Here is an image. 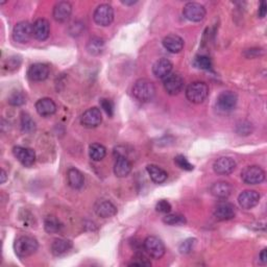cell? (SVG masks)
Masks as SVG:
<instances>
[{
  "label": "cell",
  "instance_id": "6da1fadb",
  "mask_svg": "<svg viewBox=\"0 0 267 267\" xmlns=\"http://www.w3.org/2000/svg\"><path fill=\"white\" fill-rule=\"evenodd\" d=\"M132 92L134 97L140 102H148L151 101L155 95V88L146 78H140L134 84Z\"/></svg>",
  "mask_w": 267,
  "mask_h": 267
},
{
  "label": "cell",
  "instance_id": "7a4b0ae2",
  "mask_svg": "<svg viewBox=\"0 0 267 267\" xmlns=\"http://www.w3.org/2000/svg\"><path fill=\"white\" fill-rule=\"evenodd\" d=\"M38 241L30 236H21L14 243L15 253L19 258H27L34 255L38 250Z\"/></svg>",
  "mask_w": 267,
  "mask_h": 267
},
{
  "label": "cell",
  "instance_id": "3957f363",
  "mask_svg": "<svg viewBox=\"0 0 267 267\" xmlns=\"http://www.w3.org/2000/svg\"><path fill=\"white\" fill-rule=\"evenodd\" d=\"M209 95V87L203 82H194L186 89V97L192 103L199 104L207 99Z\"/></svg>",
  "mask_w": 267,
  "mask_h": 267
},
{
  "label": "cell",
  "instance_id": "277c9868",
  "mask_svg": "<svg viewBox=\"0 0 267 267\" xmlns=\"http://www.w3.org/2000/svg\"><path fill=\"white\" fill-rule=\"evenodd\" d=\"M144 250L146 254L151 257L152 259L159 260L165 254V245L161 239L155 236L147 237L143 242Z\"/></svg>",
  "mask_w": 267,
  "mask_h": 267
},
{
  "label": "cell",
  "instance_id": "5b68a950",
  "mask_svg": "<svg viewBox=\"0 0 267 267\" xmlns=\"http://www.w3.org/2000/svg\"><path fill=\"white\" fill-rule=\"evenodd\" d=\"M93 18L96 24L100 26H109L114 20V10L110 5H100L94 11Z\"/></svg>",
  "mask_w": 267,
  "mask_h": 267
},
{
  "label": "cell",
  "instance_id": "8992f818",
  "mask_svg": "<svg viewBox=\"0 0 267 267\" xmlns=\"http://www.w3.org/2000/svg\"><path fill=\"white\" fill-rule=\"evenodd\" d=\"M183 14L187 20L191 22H200L206 17V9L197 3H188L183 9Z\"/></svg>",
  "mask_w": 267,
  "mask_h": 267
},
{
  "label": "cell",
  "instance_id": "52a82bcc",
  "mask_svg": "<svg viewBox=\"0 0 267 267\" xmlns=\"http://www.w3.org/2000/svg\"><path fill=\"white\" fill-rule=\"evenodd\" d=\"M31 37H34L33 24H30L28 21H21L15 25L13 29V39L16 42L25 44L29 42Z\"/></svg>",
  "mask_w": 267,
  "mask_h": 267
},
{
  "label": "cell",
  "instance_id": "ba28073f",
  "mask_svg": "<svg viewBox=\"0 0 267 267\" xmlns=\"http://www.w3.org/2000/svg\"><path fill=\"white\" fill-rule=\"evenodd\" d=\"M237 101L238 97L236 93L233 91H224L217 97L216 106L223 112H231L236 106Z\"/></svg>",
  "mask_w": 267,
  "mask_h": 267
},
{
  "label": "cell",
  "instance_id": "9c48e42d",
  "mask_svg": "<svg viewBox=\"0 0 267 267\" xmlns=\"http://www.w3.org/2000/svg\"><path fill=\"white\" fill-rule=\"evenodd\" d=\"M241 178L247 185H258L265 180V172L259 166H248L242 171Z\"/></svg>",
  "mask_w": 267,
  "mask_h": 267
},
{
  "label": "cell",
  "instance_id": "30bf717a",
  "mask_svg": "<svg viewBox=\"0 0 267 267\" xmlns=\"http://www.w3.org/2000/svg\"><path fill=\"white\" fill-rule=\"evenodd\" d=\"M13 153L15 155V158L17 159L24 167H31L36 162V152L31 148L15 146L13 148Z\"/></svg>",
  "mask_w": 267,
  "mask_h": 267
},
{
  "label": "cell",
  "instance_id": "8fae6325",
  "mask_svg": "<svg viewBox=\"0 0 267 267\" xmlns=\"http://www.w3.org/2000/svg\"><path fill=\"white\" fill-rule=\"evenodd\" d=\"M102 121L101 112L98 108H90L81 117V122L87 129H94L100 125Z\"/></svg>",
  "mask_w": 267,
  "mask_h": 267
},
{
  "label": "cell",
  "instance_id": "7c38bea8",
  "mask_svg": "<svg viewBox=\"0 0 267 267\" xmlns=\"http://www.w3.org/2000/svg\"><path fill=\"white\" fill-rule=\"evenodd\" d=\"M164 89L169 95H177L184 88V80L179 74H169L164 78Z\"/></svg>",
  "mask_w": 267,
  "mask_h": 267
},
{
  "label": "cell",
  "instance_id": "4fadbf2b",
  "mask_svg": "<svg viewBox=\"0 0 267 267\" xmlns=\"http://www.w3.org/2000/svg\"><path fill=\"white\" fill-rule=\"evenodd\" d=\"M213 169L219 176H229L236 169V162L230 156H222L214 162Z\"/></svg>",
  "mask_w": 267,
  "mask_h": 267
},
{
  "label": "cell",
  "instance_id": "5bb4252c",
  "mask_svg": "<svg viewBox=\"0 0 267 267\" xmlns=\"http://www.w3.org/2000/svg\"><path fill=\"white\" fill-rule=\"evenodd\" d=\"M236 211H235V207L232 203L228 201H223L219 202L218 205L215 207L214 210V216L218 221L226 222V221H231L235 217Z\"/></svg>",
  "mask_w": 267,
  "mask_h": 267
},
{
  "label": "cell",
  "instance_id": "9a60e30c",
  "mask_svg": "<svg viewBox=\"0 0 267 267\" xmlns=\"http://www.w3.org/2000/svg\"><path fill=\"white\" fill-rule=\"evenodd\" d=\"M49 75V67L42 63L31 65L27 71V76L33 82H43Z\"/></svg>",
  "mask_w": 267,
  "mask_h": 267
},
{
  "label": "cell",
  "instance_id": "2e32d148",
  "mask_svg": "<svg viewBox=\"0 0 267 267\" xmlns=\"http://www.w3.org/2000/svg\"><path fill=\"white\" fill-rule=\"evenodd\" d=\"M72 14V7L69 3L67 2H60L58 3L52 12V16L57 22L64 23L67 22L70 18V16Z\"/></svg>",
  "mask_w": 267,
  "mask_h": 267
},
{
  "label": "cell",
  "instance_id": "e0dca14e",
  "mask_svg": "<svg viewBox=\"0 0 267 267\" xmlns=\"http://www.w3.org/2000/svg\"><path fill=\"white\" fill-rule=\"evenodd\" d=\"M259 200L260 194L255 190H245L238 197L239 206L245 210H249L256 207L259 203Z\"/></svg>",
  "mask_w": 267,
  "mask_h": 267
},
{
  "label": "cell",
  "instance_id": "ac0fdd59",
  "mask_svg": "<svg viewBox=\"0 0 267 267\" xmlns=\"http://www.w3.org/2000/svg\"><path fill=\"white\" fill-rule=\"evenodd\" d=\"M132 163L128 159V156L119 154L116 158V162L114 165V174L117 178H125L128 177L132 171Z\"/></svg>",
  "mask_w": 267,
  "mask_h": 267
},
{
  "label": "cell",
  "instance_id": "d6986e66",
  "mask_svg": "<svg viewBox=\"0 0 267 267\" xmlns=\"http://www.w3.org/2000/svg\"><path fill=\"white\" fill-rule=\"evenodd\" d=\"M50 34V25L46 19L40 18L33 24V35L39 41H45L48 39Z\"/></svg>",
  "mask_w": 267,
  "mask_h": 267
},
{
  "label": "cell",
  "instance_id": "ffe728a7",
  "mask_svg": "<svg viewBox=\"0 0 267 267\" xmlns=\"http://www.w3.org/2000/svg\"><path fill=\"white\" fill-rule=\"evenodd\" d=\"M96 215L101 218H111L117 214V208L109 200H99L94 206Z\"/></svg>",
  "mask_w": 267,
  "mask_h": 267
},
{
  "label": "cell",
  "instance_id": "44dd1931",
  "mask_svg": "<svg viewBox=\"0 0 267 267\" xmlns=\"http://www.w3.org/2000/svg\"><path fill=\"white\" fill-rule=\"evenodd\" d=\"M37 113L42 117H49L57 112V104L50 98H41L36 102Z\"/></svg>",
  "mask_w": 267,
  "mask_h": 267
},
{
  "label": "cell",
  "instance_id": "7402d4cb",
  "mask_svg": "<svg viewBox=\"0 0 267 267\" xmlns=\"http://www.w3.org/2000/svg\"><path fill=\"white\" fill-rule=\"evenodd\" d=\"M163 46L171 54H179L184 48V40L178 35H168L163 39Z\"/></svg>",
  "mask_w": 267,
  "mask_h": 267
},
{
  "label": "cell",
  "instance_id": "603a6c76",
  "mask_svg": "<svg viewBox=\"0 0 267 267\" xmlns=\"http://www.w3.org/2000/svg\"><path fill=\"white\" fill-rule=\"evenodd\" d=\"M172 63L167 59H160L152 66V73L155 77L164 78L168 76L172 71Z\"/></svg>",
  "mask_w": 267,
  "mask_h": 267
},
{
  "label": "cell",
  "instance_id": "cb8c5ba5",
  "mask_svg": "<svg viewBox=\"0 0 267 267\" xmlns=\"http://www.w3.org/2000/svg\"><path fill=\"white\" fill-rule=\"evenodd\" d=\"M68 185L73 189H81L85 184V177L82 172L76 168H70L67 171Z\"/></svg>",
  "mask_w": 267,
  "mask_h": 267
},
{
  "label": "cell",
  "instance_id": "d4e9b609",
  "mask_svg": "<svg viewBox=\"0 0 267 267\" xmlns=\"http://www.w3.org/2000/svg\"><path fill=\"white\" fill-rule=\"evenodd\" d=\"M210 191L217 198H227L231 195L232 186L227 182H217L211 186Z\"/></svg>",
  "mask_w": 267,
  "mask_h": 267
},
{
  "label": "cell",
  "instance_id": "484cf974",
  "mask_svg": "<svg viewBox=\"0 0 267 267\" xmlns=\"http://www.w3.org/2000/svg\"><path fill=\"white\" fill-rule=\"evenodd\" d=\"M146 170H147V174H148L150 180L154 184H163L168 178L167 172L156 165L150 164L146 167Z\"/></svg>",
  "mask_w": 267,
  "mask_h": 267
},
{
  "label": "cell",
  "instance_id": "4316f807",
  "mask_svg": "<svg viewBox=\"0 0 267 267\" xmlns=\"http://www.w3.org/2000/svg\"><path fill=\"white\" fill-rule=\"evenodd\" d=\"M72 247V242L67 239H56L51 244V253L52 255L59 257L68 253Z\"/></svg>",
  "mask_w": 267,
  "mask_h": 267
},
{
  "label": "cell",
  "instance_id": "83f0119b",
  "mask_svg": "<svg viewBox=\"0 0 267 267\" xmlns=\"http://www.w3.org/2000/svg\"><path fill=\"white\" fill-rule=\"evenodd\" d=\"M105 154H106V149L102 144L93 143L90 145L89 155L93 161H95V162L101 161L105 156Z\"/></svg>",
  "mask_w": 267,
  "mask_h": 267
},
{
  "label": "cell",
  "instance_id": "f1b7e54d",
  "mask_svg": "<svg viewBox=\"0 0 267 267\" xmlns=\"http://www.w3.org/2000/svg\"><path fill=\"white\" fill-rule=\"evenodd\" d=\"M104 48V42L102 39L94 37L92 38L87 45V50L92 56H98L103 51Z\"/></svg>",
  "mask_w": 267,
  "mask_h": 267
},
{
  "label": "cell",
  "instance_id": "f546056e",
  "mask_svg": "<svg viewBox=\"0 0 267 267\" xmlns=\"http://www.w3.org/2000/svg\"><path fill=\"white\" fill-rule=\"evenodd\" d=\"M63 228L62 223L55 216H48L44 222V229L47 233L55 234L59 233Z\"/></svg>",
  "mask_w": 267,
  "mask_h": 267
},
{
  "label": "cell",
  "instance_id": "4dcf8cb0",
  "mask_svg": "<svg viewBox=\"0 0 267 267\" xmlns=\"http://www.w3.org/2000/svg\"><path fill=\"white\" fill-rule=\"evenodd\" d=\"M21 130L26 134L36 131V122L26 113H23L21 116Z\"/></svg>",
  "mask_w": 267,
  "mask_h": 267
},
{
  "label": "cell",
  "instance_id": "1f68e13d",
  "mask_svg": "<svg viewBox=\"0 0 267 267\" xmlns=\"http://www.w3.org/2000/svg\"><path fill=\"white\" fill-rule=\"evenodd\" d=\"M163 222L168 226H183L186 224V218L181 214H167Z\"/></svg>",
  "mask_w": 267,
  "mask_h": 267
},
{
  "label": "cell",
  "instance_id": "d6a6232c",
  "mask_svg": "<svg viewBox=\"0 0 267 267\" xmlns=\"http://www.w3.org/2000/svg\"><path fill=\"white\" fill-rule=\"evenodd\" d=\"M26 102V96L21 91H15L9 96V103L14 106H19Z\"/></svg>",
  "mask_w": 267,
  "mask_h": 267
},
{
  "label": "cell",
  "instance_id": "836d02e7",
  "mask_svg": "<svg viewBox=\"0 0 267 267\" xmlns=\"http://www.w3.org/2000/svg\"><path fill=\"white\" fill-rule=\"evenodd\" d=\"M129 265L130 266H150L151 263L143 253L139 252L134 256L133 261Z\"/></svg>",
  "mask_w": 267,
  "mask_h": 267
},
{
  "label": "cell",
  "instance_id": "e575fe53",
  "mask_svg": "<svg viewBox=\"0 0 267 267\" xmlns=\"http://www.w3.org/2000/svg\"><path fill=\"white\" fill-rule=\"evenodd\" d=\"M175 162L176 164L183 170H186V171H191L194 169V166L188 161L186 159V156H184L183 154H179L177 155L176 158H175Z\"/></svg>",
  "mask_w": 267,
  "mask_h": 267
},
{
  "label": "cell",
  "instance_id": "d590c367",
  "mask_svg": "<svg viewBox=\"0 0 267 267\" xmlns=\"http://www.w3.org/2000/svg\"><path fill=\"white\" fill-rule=\"evenodd\" d=\"M194 64H195L196 67H198L200 69H203V70H208V69H210L212 67L211 60L208 57H206V56L196 57Z\"/></svg>",
  "mask_w": 267,
  "mask_h": 267
},
{
  "label": "cell",
  "instance_id": "8d00e7d4",
  "mask_svg": "<svg viewBox=\"0 0 267 267\" xmlns=\"http://www.w3.org/2000/svg\"><path fill=\"white\" fill-rule=\"evenodd\" d=\"M195 243H196V240L194 238H189V239L185 240L180 245V252L182 254H189V253H191L194 245H195Z\"/></svg>",
  "mask_w": 267,
  "mask_h": 267
},
{
  "label": "cell",
  "instance_id": "74e56055",
  "mask_svg": "<svg viewBox=\"0 0 267 267\" xmlns=\"http://www.w3.org/2000/svg\"><path fill=\"white\" fill-rule=\"evenodd\" d=\"M100 106L102 108V110L106 113L108 116H110V117L113 116V114H114V104H113V102L111 100L102 98L100 100Z\"/></svg>",
  "mask_w": 267,
  "mask_h": 267
},
{
  "label": "cell",
  "instance_id": "f35d334b",
  "mask_svg": "<svg viewBox=\"0 0 267 267\" xmlns=\"http://www.w3.org/2000/svg\"><path fill=\"white\" fill-rule=\"evenodd\" d=\"M155 210L158 211V212H160V213L168 214V213H170V211H171V205H170V203H169L167 200L162 199V200H160L158 203H156Z\"/></svg>",
  "mask_w": 267,
  "mask_h": 267
},
{
  "label": "cell",
  "instance_id": "ab89813d",
  "mask_svg": "<svg viewBox=\"0 0 267 267\" xmlns=\"http://www.w3.org/2000/svg\"><path fill=\"white\" fill-rule=\"evenodd\" d=\"M267 14V5L265 2H262L260 4V7H259V11H258V15L260 18H264L265 16Z\"/></svg>",
  "mask_w": 267,
  "mask_h": 267
},
{
  "label": "cell",
  "instance_id": "60d3db41",
  "mask_svg": "<svg viewBox=\"0 0 267 267\" xmlns=\"http://www.w3.org/2000/svg\"><path fill=\"white\" fill-rule=\"evenodd\" d=\"M259 259H260V261H261V263L262 264H266L267 263V249L266 248H264L263 250H262V252L260 253V255H259Z\"/></svg>",
  "mask_w": 267,
  "mask_h": 267
},
{
  "label": "cell",
  "instance_id": "b9f144b4",
  "mask_svg": "<svg viewBox=\"0 0 267 267\" xmlns=\"http://www.w3.org/2000/svg\"><path fill=\"white\" fill-rule=\"evenodd\" d=\"M0 177H2V181H0V183H2V184H5V182H6L7 179H8V175H7V172H6L4 169H2V176H0Z\"/></svg>",
  "mask_w": 267,
  "mask_h": 267
},
{
  "label": "cell",
  "instance_id": "7bdbcfd3",
  "mask_svg": "<svg viewBox=\"0 0 267 267\" xmlns=\"http://www.w3.org/2000/svg\"><path fill=\"white\" fill-rule=\"evenodd\" d=\"M122 4L125 6H134L135 4H137V2L135 0H122Z\"/></svg>",
  "mask_w": 267,
  "mask_h": 267
}]
</instances>
